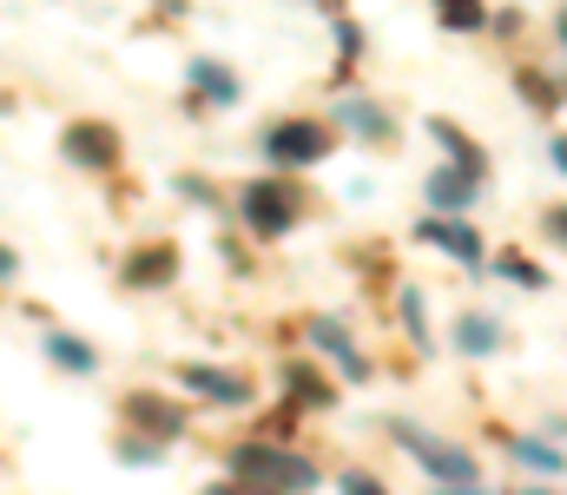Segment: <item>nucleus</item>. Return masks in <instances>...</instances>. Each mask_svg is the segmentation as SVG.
I'll return each instance as SVG.
<instances>
[{
    "mask_svg": "<svg viewBox=\"0 0 567 495\" xmlns=\"http://www.w3.org/2000/svg\"><path fill=\"white\" fill-rule=\"evenodd\" d=\"M231 470H238L245 483H278V489H297V495L317 483V470H310L303 456H284V450H258V443H251V450H231Z\"/></svg>",
    "mask_w": 567,
    "mask_h": 495,
    "instance_id": "1",
    "label": "nucleus"
},
{
    "mask_svg": "<svg viewBox=\"0 0 567 495\" xmlns=\"http://www.w3.org/2000/svg\"><path fill=\"white\" fill-rule=\"evenodd\" d=\"M396 443H403L416 463H429L442 483H475V456L455 450V443H442V436H429V430H416V423H396Z\"/></svg>",
    "mask_w": 567,
    "mask_h": 495,
    "instance_id": "2",
    "label": "nucleus"
},
{
    "mask_svg": "<svg viewBox=\"0 0 567 495\" xmlns=\"http://www.w3.org/2000/svg\"><path fill=\"white\" fill-rule=\"evenodd\" d=\"M265 153L271 165H317L330 153V126H317V120H284L265 133Z\"/></svg>",
    "mask_w": 567,
    "mask_h": 495,
    "instance_id": "3",
    "label": "nucleus"
},
{
    "mask_svg": "<svg viewBox=\"0 0 567 495\" xmlns=\"http://www.w3.org/2000/svg\"><path fill=\"white\" fill-rule=\"evenodd\" d=\"M245 218L258 225V231H290L297 225V192L278 185V178H258V185H245Z\"/></svg>",
    "mask_w": 567,
    "mask_h": 495,
    "instance_id": "4",
    "label": "nucleus"
},
{
    "mask_svg": "<svg viewBox=\"0 0 567 495\" xmlns=\"http://www.w3.org/2000/svg\"><path fill=\"white\" fill-rule=\"evenodd\" d=\"M66 159L93 165V172H113V165H120V140H113L106 126H73V133H66Z\"/></svg>",
    "mask_w": 567,
    "mask_h": 495,
    "instance_id": "5",
    "label": "nucleus"
},
{
    "mask_svg": "<svg viewBox=\"0 0 567 495\" xmlns=\"http://www.w3.org/2000/svg\"><path fill=\"white\" fill-rule=\"evenodd\" d=\"M185 390H198V396H212V403H251V383H245V377H225V370H212V363H192V370H185Z\"/></svg>",
    "mask_w": 567,
    "mask_h": 495,
    "instance_id": "6",
    "label": "nucleus"
},
{
    "mask_svg": "<svg viewBox=\"0 0 567 495\" xmlns=\"http://www.w3.org/2000/svg\"><path fill=\"white\" fill-rule=\"evenodd\" d=\"M475 192H482L475 172H435V178H429V205H435V212H449V205L462 212V205H475Z\"/></svg>",
    "mask_w": 567,
    "mask_h": 495,
    "instance_id": "7",
    "label": "nucleus"
},
{
    "mask_svg": "<svg viewBox=\"0 0 567 495\" xmlns=\"http://www.w3.org/2000/svg\"><path fill=\"white\" fill-rule=\"evenodd\" d=\"M310 337H317V343H323V350H330V357L343 363V377H350V383H363V377H370V363H363V357L350 350V337L330 324V318H317V324H310Z\"/></svg>",
    "mask_w": 567,
    "mask_h": 495,
    "instance_id": "8",
    "label": "nucleus"
},
{
    "mask_svg": "<svg viewBox=\"0 0 567 495\" xmlns=\"http://www.w3.org/2000/svg\"><path fill=\"white\" fill-rule=\"evenodd\" d=\"M47 357H53V363H66L73 377H93V370H100L93 343H80V337H66V330H47Z\"/></svg>",
    "mask_w": 567,
    "mask_h": 495,
    "instance_id": "9",
    "label": "nucleus"
},
{
    "mask_svg": "<svg viewBox=\"0 0 567 495\" xmlns=\"http://www.w3.org/2000/svg\"><path fill=\"white\" fill-rule=\"evenodd\" d=\"M172 265H178V251H172V245H152V251H133L126 278H133V285H165V278H172Z\"/></svg>",
    "mask_w": 567,
    "mask_h": 495,
    "instance_id": "10",
    "label": "nucleus"
},
{
    "mask_svg": "<svg viewBox=\"0 0 567 495\" xmlns=\"http://www.w3.org/2000/svg\"><path fill=\"white\" fill-rule=\"evenodd\" d=\"M423 238L429 245H442V251H455V258H482V245H475V231H462V225H442V218H423Z\"/></svg>",
    "mask_w": 567,
    "mask_h": 495,
    "instance_id": "11",
    "label": "nucleus"
},
{
    "mask_svg": "<svg viewBox=\"0 0 567 495\" xmlns=\"http://www.w3.org/2000/svg\"><path fill=\"white\" fill-rule=\"evenodd\" d=\"M126 416H133V423H152L158 436H178V430H185V416H178L172 403H158V396H133V403H126Z\"/></svg>",
    "mask_w": 567,
    "mask_h": 495,
    "instance_id": "12",
    "label": "nucleus"
},
{
    "mask_svg": "<svg viewBox=\"0 0 567 495\" xmlns=\"http://www.w3.org/2000/svg\"><path fill=\"white\" fill-rule=\"evenodd\" d=\"M495 343H502L495 318H462V324H455V350H468V357H488Z\"/></svg>",
    "mask_w": 567,
    "mask_h": 495,
    "instance_id": "13",
    "label": "nucleus"
},
{
    "mask_svg": "<svg viewBox=\"0 0 567 495\" xmlns=\"http://www.w3.org/2000/svg\"><path fill=\"white\" fill-rule=\"evenodd\" d=\"M343 126H357L363 140H383V133H390V120H383L370 100H343Z\"/></svg>",
    "mask_w": 567,
    "mask_h": 495,
    "instance_id": "14",
    "label": "nucleus"
},
{
    "mask_svg": "<svg viewBox=\"0 0 567 495\" xmlns=\"http://www.w3.org/2000/svg\"><path fill=\"white\" fill-rule=\"evenodd\" d=\"M192 80H198L212 100H238V80H231L225 66H212V60H192Z\"/></svg>",
    "mask_w": 567,
    "mask_h": 495,
    "instance_id": "15",
    "label": "nucleus"
},
{
    "mask_svg": "<svg viewBox=\"0 0 567 495\" xmlns=\"http://www.w3.org/2000/svg\"><path fill=\"white\" fill-rule=\"evenodd\" d=\"M429 133H435V140H442V146H449V153H455V159H462V172H475V178H482V153H475V146H468V140H462V133H455V126H449V120H435V126H429Z\"/></svg>",
    "mask_w": 567,
    "mask_h": 495,
    "instance_id": "16",
    "label": "nucleus"
},
{
    "mask_svg": "<svg viewBox=\"0 0 567 495\" xmlns=\"http://www.w3.org/2000/svg\"><path fill=\"white\" fill-rule=\"evenodd\" d=\"M284 377H290V396H303V403H317V410L330 403V390L317 383V370H303V363H297V370H284Z\"/></svg>",
    "mask_w": 567,
    "mask_h": 495,
    "instance_id": "17",
    "label": "nucleus"
},
{
    "mask_svg": "<svg viewBox=\"0 0 567 495\" xmlns=\"http://www.w3.org/2000/svg\"><path fill=\"white\" fill-rule=\"evenodd\" d=\"M522 463H535V470H561V450H548V443H508Z\"/></svg>",
    "mask_w": 567,
    "mask_h": 495,
    "instance_id": "18",
    "label": "nucleus"
},
{
    "mask_svg": "<svg viewBox=\"0 0 567 495\" xmlns=\"http://www.w3.org/2000/svg\"><path fill=\"white\" fill-rule=\"evenodd\" d=\"M502 278H515V285H528V291L542 285V271H535L528 258H502Z\"/></svg>",
    "mask_w": 567,
    "mask_h": 495,
    "instance_id": "19",
    "label": "nucleus"
},
{
    "mask_svg": "<svg viewBox=\"0 0 567 495\" xmlns=\"http://www.w3.org/2000/svg\"><path fill=\"white\" fill-rule=\"evenodd\" d=\"M442 27H482V13L475 7H442Z\"/></svg>",
    "mask_w": 567,
    "mask_h": 495,
    "instance_id": "20",
    "label": "nucleus"
},
{
    "mask_svg": "<svg viewBox=\"0 0 567 495\" xmlns=\"http://www.w3.org/2000/svg\"><path fill=\"white\" fill-rule=\"evenodd\" d=\"M126 463H158V443H120Z\"/></svg>",
    "mask_w": 567,
    "mask_h": 495,
    "instance_id": "21",
    "label": "nucleus"
},
{
    "mask_svg": "<svg viewBox=\"0 0 567 495\" xmlns=\"http://www.w3.org/2000/svg\"><path fill=\"white\" fill-rule=\"evenodd\" d=\"M343 495H383L370 476H343Z\"/></svg>",
    "mask_w": 567,
    "mask_h": 495,
    "instance_id": "22",
    "label": "nucleus"
},
{
    "mask_svg": "<svg viewBox=\"0 0 567 495\" xmlns=\"http://www.w3.org/2000/svg\"><path fill=\"white\" fill-rule=\"evenodd\" d=\"M548 238H555V245H567V212H555V218H548Z\"/></svg>",
    "mask_w": 567,
    "mask_h": 495,
    "instance_id": "23",
    "label": "nucleus"
},
{
    "mask_svg": "<svg viewBox=\"0 0 567 495\" xmlns=\"http://www.w3.org/2000/svg\"><path fill=\"white\" fill-rule=\"evenodd\" d=\"M0 278H13V251L7 245H0Z\"/></svg>",
    "mask_w": 567,
    "mask_h": 495,
    "instance_id": "24",
    "label": "nucleus"
},
{
    "mask_svg": "<svg viewBox=\"0 0 567 495\" xmlns=\"http://www.w3.org/2000/svg\"><path fill=\"white\" fill-rule=\"evenodd\" d=\"M555 165H561V172H567V140H555Z\"/></svg>",
    "mask_w": 567,
    "mask_h": 495,
    "instance_id": "25",
    "label": "nucleus"
},
{
    "mask_svg": "<svg viewBox=\"0 0 567 495\" xmlns=\"http://www.w3.org/2000/svg\"><path fill=\"white\" fill-rule=\"evenodd\" d=\"M205 495H245V489H225V483H218V489H205Z\"/></svg>",
    "mask_w": 567,
    "mask_h": 495,
    "instance_id": "26",
    "label": "nucleus"
},
{
    "mask_svg": "<svg viewBox=\"0 0 567 495\" xmlns=\"http://www.w3.org/2000/svg\"><path fill=\"white\" fill-rule=\"evenodd\" d=\"M442 495H482V489H442Z\"/></svg>",
    "mask_w": 567,
    "mask_h": 495,
    "instance_id": "27",
    "label": "nucleus"
},
{
    "mask_svg": "<svg viewBox=\"0 0 567 495\" xmlns=\"http://www.w3.org/2000/svg\"><path fill=\"white\" fill-rule=\"evenodd\" d=\"M561 40H567V13H561Z\"/></svg>",
    "mask_w": 567,
    "mask_h": 495,
    "instance_id": "28",
    "label": "nucleus"
},
{
    "mask_svg": "<svg viewBox=\"0 0 567 495\" xmlns=\"http://www.w3.org/2000/svg\"><path fill=\"white\" fill-rule=\"evenodd\" d=\"M528 495H542V489H528Z\"/></svg>",
    "mask_w": 567,
    "mask_h": 495,
    "instance_id": "29",
    "label": "nucleus"
}]
</instances>
